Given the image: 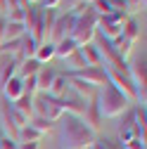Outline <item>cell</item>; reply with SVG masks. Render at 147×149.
Here are the masks:
<instances>
[{
  "label": "cell",
  "mask_w": 147,
  "mask_h": 149,
  "mask_svg": "<svg viewBox=\"0 0 147 149\" xmlns=\"http://www.w3.org/2000/svg\"><path fill=\"white\" fill-rule=\"evenodd\" d=\"M62 128H60V147L62 149H90L97 140L95 135L85 128V123L74 116V114H64L60 118Z\"/></svg>",
  "instance_id": "1"
},
{
  "label": "cell",
  "mask_w": 147,
  "mask_h": 149,
  "mask_svg": "<svg viewBox=\"0 0 147 149\" xmlns=\"http://www.w3.org/2000/svg\"><path fill=\"white\" fill-rule=\"evenodd\" d=\"M76 14V22H74V31H71V40L78 47L90 45L97 36V14L93 12L90 5H81L74 10Z\"/></svg>",
  "instance_id": "2"
},
{
  "label": "cell",
  "mask_w": 147,
  "mask_h": 149,
  "mask_svg": "<svg viewBox=\"0 0 147 149\" xmlns=\"http://www.w3.org/2000/svg\"><path fill=\"white\" fill-rule=\"evenodd\" d=\"M95 102H97V109H100L102 118H119V116H123L128 111V107H131V100L126 95H121V92L114 85H109V83L102 85Z\"/></svg>",
  "instance_id": "3"
},
{
  "label": "cell",
  "mask_w": 147,
  "mask_h": 149,
  "mask_svg": "<svg viewBox=\"0 0 147 149\" xmlns=\"http://www.w3.org/2000/svg\"><path fill=\"white\" fill-rule=\"evenodd\" d=\"M128 76L133 81V88H135V102L140 107L147 104V59L145 54L138 57L133 64H128Z\"/></svg>",
  "instance_id": "4"
},
{
  "label": "cell",
  "mask_w": 147,
  "mask_h": 149,
  "mask_svg": "<svg viewBox=\"0 0 147 149\" xmlns=\"http://www.w3.org/2000/svg\"><path fill=\"white\" fill-rule=\"evenodd\" d=\"M33 114L50 121V123H55V121H60L64 116V109H62L60 100H55L50 95H36L33 97Z\"/></svg>",
  "instance_id": "5"
},
{
  "label": "cell",
  "mask_w": 147,
  "mask_h": 149,
  "mask_svg": "<svg viewBox=\"0 0 147 149\" xmlns=\"http://www.w3.org/2000/svg\"><path fill=\"white\" fill-rule=\"evenodd\" d=\"M104 69V66H102ZM107 73V83L114 85L121 95H126L131 102H135V88H133V81L128 76V71H119V69H104Z\"/></svg>",
  "instance_id": "6"
},
{
  "label": "cell",
  "mask_w": 147,
  "mask_h": 149,
  "mask_svg": "<svg viewBox=\"0 0 147 149\" xmlns=\"http://www.w3.org/2000/svg\"><path fill=\"white\" fill-rule=\"evenodd\" d=\"M74 22H76V14H74V12H66V14L57 17V19H55V24H52V31H50V43H52V45H57L60 40L71 38Z\"/></svg>",
  "instance_id": "7"
},
{
  "label": "cell",
  "mask_w": 147,
  "mask_h": 149,
  "mask_svg": "<svg viewBox=\"0 0 147 149\" xmlns=\"http://www.w3.org/2000/svg\"><path fill=\"white\" fill-rule=\"evenodd\" d=\"M66 76L78 78V81H83V83H88V85H93L95 90L102 88V85H107V73H104L102 66H85V69H81V71H76V73H66Z\"/></svg>",
  "instance_id": "8"
},
{
  "label": "cell",
  "mask_w": 147,
  "mask_h": 149,
  "mask_svg": "<svg viewBox=\"0 0 147 149\" xmlns=\"http://www.w3.org/2000/svg\"><path fill=\"white\" fill-rule=\"evenodd\" d=\"M81 121L85 123V128L90 130V133H100V128H102V116H100V109H97V102L95 100H90L88 104H85V111H83V116H81Z\"/></svg>",
  "instance_id": "9"
},
{
  "label": "cell",
  "mask_w": 147,
  "mask_h": 149,
  "mask_svg": "<svg viewBox=\"0 0 147 149\" xmlns=\"http://www.w3.org/2000/svg\"><path fill=\"white\" fill-rule=\"evenodd\" d=\"M66 78H69V90H71L76 97H81L83 102H90V100L97 97V90H95L93 85H88V83H83V81H78V78H74V76H66Z\"/></svg>",
  "instance_id": "10"
},
{
  "label": "cell",
  "mask_w": 147,
  "mask_h": 149,
  "mask_svg": "<svg viewBox=\"0 0 147 149\" xmlns=\"http://www.w3.org/2000/svg\"><path fill=\"white\" fill-rule=\"evenodd\" d=\"M0 90H3V97H5L7 102H14V100H19V97L24 95V81H22L19 76H12Z\"/></svg>",
  "instance_id": "11"
},
{
  "label": "cell",
  "mask_w": 147,
  "mask_h": 149,
  "mask_svg": "<svg viewBox=\"0 0 147 149\" xmlns=\"http://www.w3.org/2000/svg\"><path fill=\"white\" fill-rule=\"evenodd\" d=\"M66 92H69V78H66V73H55V78H52V85H50V90H48V95L55 97V100H62Z\"/></svg>",
  "instance_id": "12"
},
{
  "label": "cell",
  "mask_w": 147,
  "mask_h": 149,
  "mask_svg": "<svg viewBox=\"0 0 147 149\" xmlns=\"http://www.w3.org/2000/svg\"><path fill=\"white\" fill-rule=\"evenodd\" d=\"M12 104V109L17 111V114H22L26 121H31L36 114H33V97L31 95H22L19 100H14V102H10Z\"/></svg>",
  "instance_id": "13"
},
{
  "label": "cell",
  "mask_w": 147,
  "mask_h": 149,
  "mask_svg": "<svg viewBox=\"0 0 147 149\" xmlns=\"http://www.w3.org/2000/svg\"><path fill=\"white\" fill-rule=\"evenodd\" d=\"M36 50H38V43H36L31 36H24V38H22V47H19V54L14 57V62L22 64L24 59H33V57H36Z\"/></svg>",
  "instance_id": "14"
},
{
  "label": "cell",
  "mask_w": 147,
  "mask_h": 149,
  "mask_svg": "<svg viewBox=\"0 0 147 149\" xmlns=\"http://www.w3.org/2000/svg\"><path fill=\"white\" fill-rule=\"evenodd\" d=\"M52 78H55V71L48 69V66H41V71L36 73V83H38V95H48V90L52 85Z\"/></svg>",
  "instance_id": "15"
},
{
  "label": "cell",
  "mask_w": 147,
  "mask_h": 149,
  "mask_svg": "<svg viewBox=\"0 0 147 149\" xmlns=\"http://www.w3.org/2000/svg\"><path fill=\"white\" fill-rule=\"evenodd\" d=\"M78 52H81V57H83L85 66H102V57H100V52H97V47H95L93 43L78 47Z\"/></svg>",
  "instance_id": "16"
},
{
  "label": "cell",
  "mask_w": 147,
  "mask_h": 149,
  "mask_svg": "<svg viewBox=\"0 0 147 149\" xmlns=\"http://www.w3.org/2000/svg\"><path fill=\"white\" fill-rule=\"evenodd\" d=\"M121 38L135 43V40L140 38V24H138L135 19H131V17H128V19L123 22V29H121Z\"/></svg>",
  "instance_id": "17"
},
{
  "label": "cell",
  "mask_w": 147,
  "mask_h": 149,
  "mask_svg": "<svg viewBox=\"0 0 147 149\" xmlns=\"http://www.w3.org/2000/svg\"><path fill=\"white\" fill-rule=\"evenodd\" d=\"M41 62L38 59H24L22 62V66L19 69H17V76H19V78H29V76H36V73H38L41 71Z\"/></svg>",
  "instance_id": "18"
},
{
  "label": "cell",
  "mask_w": 147,
  "mask_h": 149,
  "mask_svg": "<svg viewBox=\"0 0 147 149\" xmlns=\"http://www.w3.org/2000/svg\"><path fill=\"white\" fill-rule=\"evenodd\" d=\"M78 50V45L74 43L71 38H64V40H60L57 45H55V57H60V59H66L71 52H76Z\"/></svg>",
  "instance_id": "19"
},
{
  "label": "cell",
  "mask_w": 147,
  "mask_h": 149,
  "mask_svg": "<svg viewBox=\"0 0 147 149\" xmlns=\"http://www.w3.org/2000/svg\"><path fill=\"white\" fill-rule=\"evenodd\" d=\"M41 133L36 128H31L29 123L24 125V128H19V133H17V142H41Z\"/></svg>",
  "instance_id": "20"
},
{
  "label": "cell",
  "mask_w": 147,
  "mask_h": 149,
  "mask_svg": "<svg viewBox=\"0 0 147 149\" xmlns=\"http://www.w3.org/2000/svg\"><path fill=\"white\" fill-rule=\"evenodd\" d=\"M24 36H26L24 24L7 22V26H5V38H3V40H19V38H24Z\"/></svg>",
  "instance_id": "21"
},
{
  "label": "cell",
  "mask_w": 147,
  "mask_h": 149,
  "mask_svg": "<svg viewBox=\"0 0 147 149\" xmlns=\"http://www.w3.org/2000/svg\"><path fill=\"white\" fill-rule=\"evenodd\" d=\"M64 64H66V69H69V73H76V71H81V69H85V62H83V57H81V52L76 50V52H71L66 59H62Z\"/></svg>",
  "instance_id": "22"
},
{
  "label": "cell",
  "mask_w": 147,
  "mask_h": 149,
  "mask_svg": "<svg viewBox=\"0 0 147 149\" xmlns=\"http://www.w3.org/2000/svg\"><path fill=\"white\" fill-rule=\"evenodd\" d=\"M52 57H55V45H52V43H41L38 50H36V57H33V59H38L41 64H45V62H50Z\"/></svg>",
  "instance_id": "23"
},
{
  "label": "cell",
  "mask_w": 147,
  "mask_h": 149,
  "mask_svg": "<svg viewBox=\"0 0 147 149\" xmlns=\"http://www.w3.org/2000/svg\"><path fill=\"white\" fill-rule=\"evenodd\" d=\"M29 125H31V128H36V130H38L41 135H48L50 130H52L50 121H45V118H41V116H33V118L29 121Z\"/></svg>",
  "instance_id": "24"
},
{
  "label": "cell",
  "mask_w": 147,
  "mask_h": 149,
  "mask_svg": "<svg viewBox=\"0 0 147 149\" xmlns=\"http://www.w3.org/2000/svg\"><path fill=\"white\" fill-rule=\"evenodd\" d=\"M126 5V14H138L145 10V0H123Z\"/></svg>",
  "instance_id": "25"
},
{
  "label": "cell",
  "mask_w": 147,
  "mask_h": 149,
  "mask_svg": "<svg viewBox=\"0 0 147 149\" xmlns=\"http://www.w3.org/2000/svg\"><path fill=\"white\" fill-rule=\"evenodd\" d=\"M123 149H147V144H145V140H140V137H133V140H128L126 144H121Z\"/></svg>",
  "instance_id": "26"
},
{
  "label": "cell",
  "mask_w": 147,
  "mask_h": 149,
  "mask_svg": "<svg viewBox=\"0 0 147 149\" xmlns=\"http://www.w3.org/2000/svg\"><path fill=\"white\" fill-rule=\"evenodd\" d=\"M90 3H93V0H66V7L74 12L76 7H81V5H90Z\"/></svg>",
  "instance_id": "27"
},
{
  "label": "cell",
  "mask_w": 147,
  "mask_h": 149,
  "mask_svg": "<svg viewBox=\"0 0 147 149\" xmlns=\"http://www.w3.org/2000/svg\"><path fill=\"white\" fill-rule=\"evenodd\" d=\"M0 149H17V142L3 135V137H0Z\"/></svg>",
  "instance_id": "28"
},
{
  "label": "cell",
  "mask_w": 147,
  "mask_h": 149,
  "mask_svg": "<svg viewBox=\"0 0 147 149\" xmlns=\"http://www.w3.org/2000/svg\"><path fill=\"white\" fill-rule=\"evenodd\" d=\"M38 142H17V149H38Z\"/></svg>",
  "instance_id": "29"
},
{
  "label": "cell",
  "mask_w": 147,
  "mask_h": 149,
  "mask_svg": "<svg viewBox=\"0 0 147 149\" xmlns=\"http://www.w3.org/2000/svg\"><path fill=\"white\" fill-rule=\"evenodd\" d=\"M5 26H7V19L0 14V43H3V38H5Z\"/></svg>",
  "instance_id": "30"
},
{
  "label": "cell",
  "mask_w": 147,
  "mask_h": 149,
  "mask_svg": "<svg viewBox=\"0 0 147 149\" xmlns=\"http://www.w3.org/2000/svg\"><path fill=\"white\" fill-rule=\"evenodd\" d=\"M43 5H45V10H57L60 0H43Z\"/></svg>",
  "instance_id": "31"
},
{
  "label": "cell",
  "mask_w": 147,
  "mask_h": 149,
  "mask_svg": "<svg viewBox=\"0 0 147 149\" xmlns=\"http://www.w3.org/2000/svg\"><path fill=\"white\" fill-rule=\"evenodd\" d=\"M5 3H7V0H0V14H3V17H5Z\"/></svg>",
  "instance_id": "32"
},
{
  "label": "cell",
  "mask_w": 147,
  "mask_h": 149,
  "mask_svg": "<svg viewBox=\"0 0 147 149\" xmlns=\"http://www.w3.org/2000/svg\"><path fill=\"white\" fill-rule=\"evenodd\" d=\"M90 149H104V144H102V142H95V144L90 147Z\"/></svg>",
  "instance_id": "33"
},
{
  "label": "cell",
  "mask_w": 147,
  "mask_h": 149,
  "mask_svg": "<svg viewBox=\"0 0 147 149\" xmlns=\"http://www.w3.org/2000/svg\"><path fill=\"white\" fill-rule=\"evenodd\" d=\"M0 137H3V135H0Z\"/></svg>",
  "instance_id": "34"
}]
</instances>
